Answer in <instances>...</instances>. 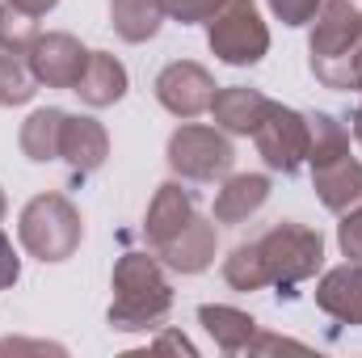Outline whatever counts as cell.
<instances>
[{
	"label": "cell",
	"mask_w": 362,
	"mask_h": 358,
	"mask_svg": "<svg viewBox=\"0 0 362 358\" xmlns=\"http://www.w3.org/2000/svg\"><path fill=\"white\" fill-rule=\"evenodd\" d=\"M312 76L329 89L362 93V13L350 0H325L308 38Z\"/></svg>",
	"instance_id": "cell-1"
},
{
	"label": "cell",
	"mask_w": 362,
	"mask_h": 358,
	"mask_svg": "<svg viewBox=\"0 0 362 358\" xmlns=\"http://www.w3.org/2000/svg\"><path fill=\"white\" fill-rule=\"evenodd\" d=\"M173 308V287L156 258L148 253H122L114 266V304H110V325L122 333L139 329H160Z\"/></svg>",
	"instance_id": "cell-2"
},
{
	"label": "cell",
	"mask_w": 362,
	"mask_h": 358,
	"mask_svg": "<svg viewBox=\"0 0 362 358\" xmlns=\"http://www.w3.org/2000/svg\"><path fill=\"white\" fill-rule=\"evenodd\" d=\"M17 236H21L30 258H38V262H68L81 249L85 219L64 194H38V198L25 202V211L17 219Z\"/></svg>",
	"instance_id": "cell-3"
},
{
	"label": "cell",
	"mask_w": 362,
	"mask_h": 358,
	"mask_svg": "<svg viewBox=\"0 0 362 358\" xmlns=\"http://www.w3.org/2000/svg\"><path fill=\"white\" fill-rule=\"evenodd\" d=\"M266 266V282L278 287V295H295L299 282H308L316 270L325 266V241L316 228L303 224H274L266 236L253 241Z\"/></svg>",
	"instance_id": "cell-4"
},
{
	"label": "cell",
	"mask_w": 362,
	"mask_h": 358,
	"mask_svg": "<svg viewBox=\"0 0 362 358\" xmlns=\"http://www.w3.org/2000/svg\"><path fill=\"white\" fill-rule=\"evenodd\" d=\"M206 42L211 51L232 64V68H253L270 51V30L257 13L253 0H228L211 21H206Z\"/></svg>",
	"instance_id": "cell-5"
},
{
	"label": "cell",
	"mask_w": 362,
	"mask_h": 358,
	"mask_svg": "<svg viewBox=\"0 0 362 358\" xmlns=\"http://www.w3.org/2000/svg\"><path fill=\"white\" fill-rule=\"evenodd\" d=\"M236 152L219 127L185 122L169 135V169L185 181H219L232 173Z\"/></svg>",
	"instance_id": "cell-6"
},
{
	"label": "cell",
	"mask_w": 362,
	"mask_h": 358,
	"mask_svg": "<svg viewBox=\"0 0 362 358\" xmlns=\"http://www.w3.org/2000/svg\"><path fill=\"white\" fill-rule=\"evenodd\" d=\"M253 144H257L262 161L270 165L274 173H282V178L299 173V169H303V161H308V144H312L308 114H299V110H291V105L270 101L266 118H262V122H257V131H253Z\"/></svg>",
	"instance_id": "cell-7"
},
{
	"label": "cell",
	"mask_w": 362,
	"mask_h": 358,
	"mask_svg": "<svg viewBox=\"0 0 362 358\" xmlns=\"http://www.w3.org/2000/svg\"><path fill=\"white\" fill-rule=\"evenodd\" d=\"M215 81L202 64L194 59H177L169 64L160 76H156V101L173 114V118H194V114H206L211 101H215Z\"/></svg>",
	"instance_id": "cell-8"
},
{
	"label": "cell",
	"mask_w": 362,
	"mask_h": 358,
	"mask_svg": "<svg viewBox=\"0 0 362 358\" xmlns=\"http://www.w3.org/2000/svg\"><path fill=\"white\" fill-rule=\"evenodd\" d=\"M85 64H89V51L72 34H38V42L30 47V68L47 89H76Z\"/></svg>",
	"instance_id": "cell-9"
},
{
	"label": "cell",
	"mask_w": 362,
	"mask_h": 358,
	"mask_svg": "<svg viewBox=\"0 0 362 358\" xmlns=\"http://www.w3.org/2000/svg\"><path fill=\"white\" fill-rule=\"evenodd\" d=\"M110 156V135L105 127L89 114H68L64 122V139H59V161H68L72 178H89L105 165Z\"/></svg>",
	"instance_id": "cell-10"
},
{
	"label": "cell",
	"mask_w": 362,
	"mask_h": 358,
	"mask_svg": "<svg viewBox=\"0 0 362 358\" xmlns=\"http://www.w3.org/2000/svg\"><path fill=\"white\" fill-rule=\"evenodd\" d=\"M194 215H198V211H194V194H189L185 185H177V181H165V185L156 190L152 207H148V219H144L148 249H152V253H160V249L177 236Z\"/></svg>",
	"instance_id": "cell-11"
},
{
	"label": "cell",
	"mask_w": 362,
	"mask_h": 358,
	"mask_svg": "<svg viewBox=\"0 0 362 358\" xmlns=\"http://www.w3.org/2000/svg\"><path fill=\"white\" fill-rule=\"evenodd\" d=\"M316 308L329 312L337 325H362V262H346V266L329 270L316 282Z\"/></svg>",
	"instance_id": "cell-12"
},
{
	"label": "cell",
	"mask_w": 362,
	"mask_h": 358,
	"mask_svg": "<svg viewBox=\"0 0 362 358\" xmlns=\"http://www.w3.org/2000/svg\"><path fill=\"white\" fill-rule=\"evenodd\" d=\"M156 258L169 270H177V274H202V270L215 262V219L194 215Z\"/></svg>",
	"instance_id": "cell-13"
},
{
	"label": "cell",
	"mask_w": 362,
	"mask_h": 358,
	"mask_svg": "<svg viewBox=\"0 0 362 358\" xmlns=\"http://www.w3.org/2000/svg\"><path fill=\"white\" fill-rule=\"evenodd\" d=\"M266 110H270V97L257 89H245V85L215 89V101H211V118L228 135H253L257 122L266 118Z\"/></svg>",
	"instance_id": "cell-14"
},
{
	"label": "cell",
	"mask_w": 362,
	"mask_h": 358,
	"mask_svg": "<svg viewBox=\"0 0 362 358\" xmlns=\"http://www.w3.org/2000/svg\"><path fill=\"white\" fill-rule=\"evenodd\" d=\"M266 198H270L266 173H236L215 194V224H245L249 215H257L266 207Z\"/></svg>",
	"instance_id": "cell-15"
},
{
	"label": "cell",
	"mask_w": 362,
	"mask_h": 358,
	"mask_svg": "<svg viewBox=\"0 0 362 358\" xmlns=\"http://www.w3.org/2000/svg\"><path fill=\"white\" fill-rule=\"evenodd\" d=\"M312 185H316L320 202L329 211H337V215L362 207V165L354 156H341V161H333L325 169H312Z\"/></svg>",
	"instance_id": "cell-16"
},
{
	"label": "cell",
	"mask_w": 362,
	"mask_h": 358,
	"mask_svg": "<svg viewBox=\"0 0 362 358\" xmlns=\"http://www.w3.org/2000/svg\"><path fill=\"white\" fill-rule=\"evenodd\" d=\"M76 97L93 105V110H101V105H114V101H122V93H127V68L114 59V55H105V51H89V64H85V72H81V81H76Z\"/></svg>",
	"instance_id": "cell-17"
},
{
	"label": "cell",
	"mask_w": 362,
	"mask_h": 358,
	"mask_svg": "<svg viewBox=\"0 0 362 358\" xmlns=\"http://www.w3.org/2000/svg\"><path fill=\"white\" fill-rule=\"evenodd\" d=\"M198 321H202V329L215 337V346L223 354H245V346L257 333V321L249 312H240V308H228V304H202Z\"/></svg>",
	"instance_id": "cell-18"
},
{
	"label": "cell",
	"mask_w": 362,
	"mask_h": 358,
	"mask_svg": "<svg viewBox=\"0 0 362 358\" xmlns=\"http://www.w3.org/2000/svg\"><path fill=\"white\" fill-rule=\"evenodd\" d=\"M169 4L165 0H110V25L122 42H148L165 25Z\"/></svg>",
	"instance_id": "cell-19"
},
{
	"label": "cell",
	"mask_w": 362,
	"mask_h": 358,
	"mask_svg": "<svg viewBox=\"0 0 362 358\" xmlns=\"http://www.w3.org/2000/svg\"><path fill=\"white\" fill-rule=\"evenodd\" d=\"M64 122H68V114H64V110H55V105H47V110H34V114L21 122V135H17V144H21L25 161H34V165L59 161Z\"/></svg>",
	"instance_id": "cell-20"
},
{
	"label": "cell",
	"mask_w": 362,
	"mask_h": 358,
	"mask_svg": "<svg viewBox=\"0 0 362 358\" xmlns=\"http://www.w3.org/2000/svg\"><path fill=\"white\" fill-rule=\"evenodd\" d=\"M308 131H312V144H308V165L312 169H325V165L350 156V131L333 114H325V110L308 114Z\"/></svg>",
	"instance_id": "cell-21"
},
{
	"label": "cell",
	"mask_w": 362,
	"mask_h": 358,
	"mask_svg": "<svg viewBox=\"0 0 362 358\" xmlns=\"http://www.w3.org/2000/svg\"><path fill=\"white\" fill-rule=\"evenodd\" d=\"M38 42V17L25 13L13 0H0V51L8 55H30V47Z\"/></svg>",
	"instance_id": "cell-22"
},
{
	"label": "cell",
	"mask_w": 362,
	"mask_h": 358,
	"mask_svg": "<svg viewBox=\"0 0 362 358\" xmlns=\"http://www.w3.org/2000/svg\"><path fill=\"white\" fill-rule=\"evenodd\" d=\"M38 89V76L30 68V55H0V105H25Z\"/></svg>",
	"instance_id": "cell-23"
},
{
	"label": "cell",
	"mask_w": 362,
	"mask_h": 358,
	"mask_svg": "<svg viewBox=\"0 0 362 358\" xmlns=\"http://www.w3.org/2000/svg\"><path fill=\"white\" fill-rule=\"evenodd\" d=\"M223 282H228L232 291H262V287H270V282H266V266H262V253H257L253 241H249V245H236V249L228 253V262H223Z\"/></svg>",
	"instance_id": "cell-24"
},
{
	"label": "cell",
	"mask_w": 362,
	"mask_h": 358,
	"mask_svg": "<svg viewBox=\"0 0 362 358\" xmlns=\"http://www.w3.org/2000/svg\"><path fill=\"white\" fill-rule=\"evenodd\" d=\"M169 4V17H177L181 25H194V21H211L228 0H165Z\"/></svg>",
	"instance_id": "cell-25"
},
{
	"label": "cell",
	"mask_w": 362,
	"mask_h": 358,
	"mask_svg": "<svg viewBox=\"0 0 362 358\" xmlns=\"http://www.w3.org/2000/svg\"><path fill=\"white\" fill-rule=\"evenodd\" d=\"M337 245L350 262H362V207L341 215V228H337Z\"/></svg>",
	"instance_id": "cell-26"
},
{
	"label": "cell",
	"mask_w": 362,
	"mask_h": 358,
	"mask_svg": "<svg viewBox=\"0 0 362 358\" xmlns=\"http://www.w3.org/2000/svg\"><path fill=\"white\" fill-rule=\"evenodd\" d=\"M320 4H325V0H270L274 17H278L282 25H308V21L320 13Z\"/></svg>",
	"instance_id": "cell-27"
},
{
	"label": "cell",
	"mask_w": 362,
	"mask_h": 358,
	"mask_svg": "<svg viewBox=\"0 0 362 358\" xmlns=\"http://www.w3.org/2000/svg\"><path fill=\"white\" fill-rule=\"evenodd\" d=\"M266 350H303V342L274 337V333H253V342L245 346V354H266Z\"/></svg>",
	"instance_id": "cell-28"
},
{
	"label": "cell",
	"mask_w": 362,
	"mask_h": 358,
	"mask_svg": "<svg viewBox=\"0 0 362 358\" xmlns=\"http://www.w3.org/2000/svg\"><path fill=\"white\" fill-rule=\"evenodd\" d=\"M17 274H21V262H17V253H13L8 236L0 232V291H4V287H13V282H17Z\"/></svg>",
	"instance_id": "cell-29"
},
{
	"label": "cell",
	"mask_w": 362,
	"mask_h": 358,
	"mask_svg": "<svg viewBox=\"0 0 362 358\" xmlns=\"http://www.w3.org/2000/svg\"><path fill=\"white\" fill-rule=\"evenodd\" d=\"M152 350H181V354H194V346H189V342H185L181 333H165V337H160V342H156Z\"/></svg>",
	"instance_id": "cell-30"
},
{
	"label": "cell",
	"mask_w": 362,
	"mask_h": 358,
	"mask_svg": "<svg viewBox=\"0 0 362 358\" xmlns=\"http://www.w3.org/2000/svg\"><path fill=\"white\" fill-rule=\"evenodd\" d=\"M13 4H21V8H25V13H34V17H47L59 0H13Z\"/></svg>",
	"instance_id": "cell-31"
},
{
	"label": "cell",
	"mask_w": 362,
	"mask_h": 358,
	"mask_svg": "<svg viewBox=\"0 0 362 358\" xmlns=\"http://www.w3.org/2000/svg\"><path fill=\"white\" fill-rule=\"evenodd\" d=\"M0 350H38V354H47V350H59V346H47V342H0Z\"/></svg>",
	"instance_id": "cell-32"
},
{
	"label": "cell",
	"mask_w": 362,
	"mask_h": 358,
	"mask_svg": "<svg viewBox=\"0 0 362 358\" xmlns=\"http://www.w3.org/2000/svg\"><path fill=\"white\" fill-rule=\"evenodd\" d=\"M350 122H354V139H358V144H362V105H358V110H354V118H350Z\"/></svg>",
	"instance_id": "cell-33"
},
{
	"label": "cell",
	"mask_w": 362,
	"mask_h": 358,
	"mask_svg": "<svg viewBox=\"0 0 362 358\" xmlns=\"http://www.w3.org/2000/svg\"><path fill=\"white\" fill-rule=\"evenodd\" d=\"M0 219H4V190H0Z\"/></svg>",
	"instance_id": "cell-34"
}]
</instances>
